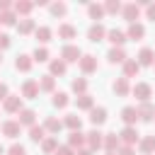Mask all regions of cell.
<instances>
[{
	"mask_svg": "<svg viewBox=\"0 0 155 155\" xmlns=\"http://www.w3.org/2000/svg\"><path fill=\"white\" fill-rule=\"evenodd\" d=\"M75 107L80 109V111H90L92 107H94V97L87 92V94H80V97H75Z\"/></svg>",
	"mask_w": 155,
	"mask_h": 155,
	"instance_id": "31",
	"label": "cell"
},
{
	"mask_svg": "<svg viewBox=\"0 0 155 155\" xmlns=\"http://www.w3.org/2000/svg\"><path fill=\"white\" fill-rule=\"evenodd\" d=\"M53 155H75V150H73V148H70V145H58V148H56V153H53Z\"/></svg>",
	"mask_w": 155,
	"mask_h": 155,
	"instance_id": "44",
	"label": "cell"
},
{
	"mask_svg": "<svg viewBox=\"0 0 155 155\" xmlns=\"http://www.w3.org/2000/svg\"><path fill=\"white\" fill-rule=\"evenodd\" d=\"M80 56H82V51H80L78 44H65L61 48V61H65V63H78Z\"/></svg>",
	"mask_w": 155,
	"mask_h": 155,
	"instance_id": "3",
	"label": "cell"
},
{
	"mask_svg": "<svg viewBox=\"0 0 155 155\" xmlns=\"http://www.w3.org/2000/svg\"><path fill=\"white\" fill-rule=\"evenodd\" d=\"M136 109H138V121H153V116H155V107H153L150 102H140Z\"/></svg>",
	"mask_w": 155,
	"mask_h": 155,
	"instance_id": "20",
	"label": "cell"
},
{
	"mask_svg": "<svg viewBox=\"0 0 155 155\" xmlns=\"http://www.w3.org/2000/svg\"><path fill=\"white\" fill-rule=\"evenodd\" d=\"M41 126H44V131H46V133H53V136H58V133L63 131V121H61V119H56V116H46Z\"/></svg>",
	"mask_w": 155,
	"mask_h": 155,
	"instance_id": "16",
	"label": "cell"
},
{
	"mask_svg": "<svg viewBox=\"0 0 155 155\" xmlns=\"http://www.w3.org/2000/svg\"><path fill=\"white\" fill-rule=\"evenodd\" d=\"M36 29V22L31 19V17H22L19 22H17V31L22 34V36H27V34H31Z\"/></svg>",
	"mask_w": 155,
	"mask_h": 155,
	"instance_id": "28",
	"label": "cell"
},
{
	"mask_svg": "<svg viewBox=\"0 0 155 155\" xmlns=\"http://www.w3.org/2000/svg\"><path fill=\"white\" fill-rule=\"evenodd\" d=\"M111 92H114L116 97H128V94H131V82L121 75V78H116V80L111 82Z\"/></svg>",
	"mask_w": 155,
	"mask_h": 155,
	"instance_id": "9",
	"label": "cell"
},
{
	"mask_svg": "<svg viewBox=\"0 0 155 155\" xmlns=\"http://www.w3.org/2000/svg\"><path fill=\"white\" fill-rule=\"evenodd\" d=\"M78 68H80L85 75H92V73H97V68H99V63H97V56H92V53H82V56H80V61H78Z\"/></svg>",
	"mask_w": 155,
	"mask_h": 155,
	"instance_id": "2",
	"label": "cell"
},
{
	"mask_svg": "<svg viewBox=\"0 0 155 155\" xmlns=\"http://www.w3.org/2000/svg\"><path fill=\"white\" fill-rule=\"evenodd\" d=\"M104 121H107V109H104V107H92V109H90V124L97 128V126H102Z\"/></svg>",
	"mask_w": 155,
	"mask_h": 155,
	"instance_id": "21",
	"label": "cell"
},
{
	"mask_svg": "<svg viewBox=\"0 0 155 155\" xmlns=\"http://www.w3.org/2000/svg\"><path fill=\"white\" fill-rule=\"evenodd\" d=\"M51 104H53L56 109H65V107L70 104V97H68V92H53V99H51Z\"/></svg>",
	"mask_w": 155,
	"mask_h": 155,
	"instance_id": "36",
	"label": "cell"
},
{
	"mask_svg": "<svg viewBox=\"0 0 155 155\" xmlns=\"http://www.w3.org/2000/svg\"><path fill=\"white\" fill-rule=\"evenodd\" d=\"M126 58H128V56H126V51H124V48H119V46H111V48L107 51V61H109L111 65H116V63L121 65Z\"/></svg>",
	"mask_w": 155,
	"mask_h": 155,
	"instance_id": "18",
	"label": "cell"
},
{
	"mask_svg": "<svg viewBox=\"0 0 155 155\" xmlns=\"http://www.w3.org/2000/svg\"><path fill=\"white\" fill-rule=\"evenodd\" d=\"M46 138V131H44V126L41 124H34V126H29V140H34V143H41Z\"/></svg>",
	"mask_w": 155,
	"mask_h": 155,
	"instance_id": "37",
	"label": "cell"
},
{
	"mask_svg": "<svg viewBox=\"0 0 155 155\" xmlns=\"http://www.w3.org/2000/svg\"><path fill=\"white\" fill-rule=\"evenodd\" d=\"M48 58H51V53H48L46 46H36L34 53H31V61H34V63H46Z\"/></svg>",
	"mask_w": 155,
	"mask_h": 155,
	"instance_id": "38",
	"label": "cell"
},
{
	"mask_svg": "<svg viewBox=\"0 0 155 155\" xmlns=\"http://www.w3.org/2000/svg\"><path fill=\"white\" fill-rule=\"evenodd\" d=\"M121 121L126 126H136L138 124V109L136 107H124L121 109Z\"/></svg>",
	"mask_w": 155,
	"mask_h": 155,
	"instance_id": "25",
	"label": "cell"
},
{
	"mask_svg": "<svg viewBox=\"0 0 155 155\" xmlns=\"http://www.w3.org/2000/svg\"><path fill=\"white\" fill-rule=\"evenodd\" d=\"M153 68H155V63H153Z\"/></svg>",
	"mask_w": 155,
	"mask_h": 155,
	"instance_id": "54",
	"label": "cell"
},
{
	"mask_svg": "<svg viewBox=\"0 0 155 155\" xmlns=\"http://www.w3.org/2000/svg\"><path fill=\"white\" fill-rule=\"evenodd\" d=\"M0 128H2V136H5V138H12V140L22 133V126L17 124V119H7V121H2Z\"/></svg>",
	"mask_w": 155,
	"mask_h": 155,
	"instance_id": "10",
	"label": "cell"
},
{
	"mask_svg": "<svg viewBox=\"0 0 155 155\" xmlns=\"http://www.w3.org/2000/svg\"><path fill=\"white\" fill-rule=\"evenodd\" d=\"M143 36H145V27H143L140 22L128 24V29H126V39H131V41H140Z\"/></svg>",
	"mask_w": 155,
	"mask_h": 155,
	"instance_id": "17",
	"label": "cell"
},
{
	"mask_svg": "<svg viewBox=\"0 0 155 155\" xmlns=\"http://www.w3.org/2000/svg\"><path fill=\"white\" fill-rule=\"evenodd\" d=\"M63 126L70 128V131H80V128H82V119H80L78 114H65V116H63Z\"/></svg>",
	"mask_w": 155,
	"mask_h": 155,
	"instance_id": "32",
	"label": "cell"
},
{
	"mask_svg": "<svg viewBox=\"0 0 155 155\" xmlns=\"http://www.w3.org/2000/svg\"><path fill=\"white\" fill-rule=\"evenodd\" d=\"M102 140H104V133H102L99 128H92V131L85 133V145H87V150H92V153L102 148Z\"/></svg>",
	"mask_w": 155,
	"mask_h": 155,
	"instance_id": "4",
	"label": "cell"
},
{
	"mask_svg": "<svg viewBox=\"0 0 155 155\" xmlns=\"http://www.w3.org/2000/svg\"><path fill=\"white\" fill-rule=\"evenodd\" d=\"M56 148H58V138H56V136H46V138L41 140V153H44V155H53Z\"/></svg>",
	"mask_w": 155,
	"mask_h": 155,
	"instance_id": "33",
	"label": "cell"
},
{
	"mask_svg": "<svg viewBox=\"0 0 155 155\" xmlns=\"http://www.w3.org/2000/svg\"><path fill=\"white\" fill-rule=\"evenodd\" d=\"M70 90L80 97V94H87V80L85 78H75L73 82H70Z\"/></svg>",
	"mask_w": 155,
	"mask_h": 155,
	"instance_id": "39",
	"label": "cell"
},
{
	"mask_svg": "<svg viewBox=\"0 0 155 155\" xmlns=\"http://www.w3.org/2000/svg\"><path fill=\"white\" fill-rule=\"evenodd\" d=\"M10 94V90H7V85L5 82H0V102H5V97Z\"/></svg>",
	"mask_w": 155,
	"mask_h": 155,
	"instance_id": "49",
	"label": "cell"
},
{
	"mask_svg": "<svg viewBox=\"0 0 155 155\" xmlns=\"http://www.w3.org/2000/svg\"><path fill=\"white\" fill-rule=\"evenodd\" d=\"M102 148H104L107 153H116V150L121 148V140H119V136H116V133H104Z\"/></svg>",
	"mask_w": 155,
	"mask_h": 155,
	"instance_id": "23",
	"label": "cell"
},
{
	"mask_svg": "<svg viewBox=\"0 0 155 155\" xmlns=\"http://www.w3.org/2000/svg\"><path fill=\"white\" fill-rule=\"evenodd\" d=\"M31 10H34V2L31 0H17V2H12V12L17 17H29Z\"/></svg>",
	"mask_w": 155,
	"mask_h": 155,
	"instance_id": "12",
	"label": "cell"
},
{
	"mask_svg": "<svg viewBox=\"0 0 155 155\" xmlns=\"http://www.w3.org/2000/svg\"><path fill=\"white\" fill-rule=\"evenodd\" d=\"M116 136H119L121 145H131V148H133V145H138V140H140V133L136 131V126H124Z\"/></svg>",
	"mask_w": 155,
	"mask_h": 155,
	"instance_id": "1",
	"label": "cell"
},
{
	"mask_svg": "<svg viewBox=\"0 0 155 155\" xmlns=\"http://www.w3.org/2000/svg\"><path fill=\"white\" fill-rule=\"evenodd\" d=\"M116 155H136V148H131V145H121V148L116 150Z\"/></svg>",
	"mask_w": 155,
	"mask_h": 155,
	"instance_id": "47",
	"label": "cell"
},
{
	"mask_svg": "<svg viewBox=\"0 0 155 155\" xmlns=\"http://www.w3.org/2000/svg\"><path fill=\"white\" fill-rule=\"evenodd\" d=\"M131 94H133L138 102H150V97H153V87H150L148 82H136V85L131 87Z\"/></svg>",
	"mask_w": 155,
	"mask_h": 155,
	"instance_id": "5",
	"label": "cell"
},
{
	"mask_svg": "<svg viewBox=\"0 0 155 155\" xmlns=\"http://www.w3.org/2000/svg\"><path fill=\"white\" fill-rule=\"evenodd\" d=\"M87 15H90V19L99 22V19L104 17V5H99V2H90V5H87Z\"/></svg>",
	"mask_w": 155,
	"mask_h": 155,
	"instance_id": "34",
	"label": "cell"
},
{
	"mask_svg": "<svg viewBox=\"0 0 155 155\" xmlns=\"http://www.w3.org/2000/svg\"><path fill=\"white\" fill-rule=\"evenodd\" d=\"M58 36H61V39H75V36H78V29H75L73 24L63 22V24H58Z\"/></svg>",
	"mask_w": 155,
	"mask_h": 155,
	"instance_id": "35",
	"label": "cell"
},
{
	"mask_svg": "<svg viewBox=\"0 0 155 155\" xmlns=\"http://www.w3.org/2000/svg\"><path fill=\"white\" fill-rule=\"evenodd\" d=\"M0 155H5V148H2V143H0Z\"/></svg>",
	"mask_w": 155,
	"mask_h": 155,
	"instance_id": "51",
	"label": "cell"
},
{
	"mask_svg": "<svg viewBox=\"0 0 155 155\" xmlns=\"http://www.w3.org/2000/svg\"><path fill=\"white\" fill-rule=\"evenodd\" d=\"M87 39H90L92 44H99V41H104V39H107V29H104V24H102V22H94V24H90V29H87Z\"/></svg>",
	"mask_w": 155,
	"mask_h": 155,
	"instance_id": "6",
	"label": "cell"
},
{
	"mask_svg": "<svg viewBox=\"0 0 155 155\" xmlns=\"http://www.w3.org/2000/svg\"><path fill=\"white\" fill-rule=\"evenodd\" d=\"M17 19H19V17H17V15L12 12V10H10V12H2V15H0V24H5V27H17Z\"/></svg>",
	"mask_w": 155,
	"mask_h": 155,
	"instance_id": "42",
	"label": "cell"
},
{
	"mask_svg": "<svg viewBox=\"0 0 155 155\" xmlns=\"http://www.w3.org/2000/svg\"><path fill=\"white\" fill-rule=\"evenodd\" d=\"M48 10H51V15H53V17H65V15H68V5H65V2H61V0H58V2H51V5H48Z\"/></svg>",
	"mask_w": 155,
	"mask_h": 155,
	"instance_id": "40",
	"label": "cell"
},
{
	"mask_svg": "<svg viewBox=\"0 0 155 155\" xmlns=\"http://www.w3.org/2000/svg\"><path fill=\"white\" fill-rule=\"evenodd\" d=\"M75 155H92V150H87V148H80V150H75Z\"/></svg>",
	"mask_w": 155,
	"mask_h": 155,
	"instance_id": "50",
	"label": "cell"
},
{
	"mask_svg": "<svg viewBox=\"0 0 155 155\" xmlns=\"http://www.w3.org/2000/svg\"><path fill=\"white\" fill-rule=\"evenodd\" d=\"M153 121H155V116H153Z\"/></svg>",
	"mask_w": 155,
	"mask_h": 155,
	"instance_id": "55",
	"label": "cell"
},
{
	"mask_svg": "<svg viewBox=\"0 0 155 155\" xmlns=\"http://www.w3.org/2000/svg\"><path fill=\"white\" fill-rule=\"evenodd\" d=\"M10 44H12V39H10L7 34H0V51H5V48H10Z\"/></svg>",
	"mask_w": 155,
	"mask_h": 155,
	"instance_id": "45",
	"label": "cell"
},
{
	"mask_svg": "<svg viewBox=\"0 0 155 155\" xmlns=\"http://www.w3.org/2000/svg\"><path fill=\"white\" fill-rule=\"evenodd\" d=\"M2 109L7 111V114H19L24 107H22V97L19 94H7L5 97V102H2Z\"/></svg>",
	"mask_w": 155,
	"mask_h": 155,
	"instance_id": "7",
	"label": "cell"
},
{
	"mask_svg": "<svg viewBox=\"0 0 155 155\" xmlns=\"http://www.w3.org/2000/svg\"><path fill=\"white\" fill-rule=\"evenodd\" d=\"M10 7H12L10 0H0V15H2V12H10Z\"/></svg>",
	"mask_w": 155,
	"mask_h": 155,
	"instance_id": "48",
	"label": "cell"
},
{
	"mask_svg": "<svg viewBox=\"0 0 155 155\" xmlns=\"http://www.w3.org/2000/svg\"><path fill=\"white\" fill-rule=\"evenodd\" d=\"M121 68H124V78H126V80H128V78H136V75L140 73V65H138L136 58H126V61L121 63Z\"/></svg>",
	"mask_w": 155,
	"mask_h": 155,
	"instance_id": "19",
	"label": "cell"
},
{
	"mask_svg": "<svg viewBox=\"0 0 155 155\" xmlns=\"http://www.w3.org/2000/svg\"><path fill=\"white\" fill-rule=\"evenodd\" d=\"M36 82H39V92H53V90H56V78H53V75H48V73H46V75H41Z\"/></svg>",
	"mask_w": 155,
	"mask_h": 155,
	"instance_id": "30",
	"label": "cell"
},
{
	"mask_svg": "<svg viewBox=\"0 0 155 155\" xmlns=\"http://www.w3.org/2000/svg\"><path fill=\"white\" fill-rule=\"evenodd\" d=\"M5 153H7V155H27V148H24L22 143H12Z\"/></svg>",
	"mask_w": 155,
	"mask_h": 155,
	"instance_id": "43",
	"label": "cell"
},
{
	"mask_svg": "<svg viewBox=\"0 0 155 155\" xmlns=\"http://www.w3.org/2000/svg\"><path fill=\"white\" fill-rule=\"evenodd\" d=\"M136 61H138V65H140V68H148V65H153V63H155V51H153L150 46H143V48L138 51Z\"/></svg>",
	"mask_w": 155,
	"mask_h": 155,
	"instance_id": "11",
	"label": "cell"
},
{
	"mask_svg": "<svg viewBox=\"0 0 155 155\" xmlns=\"http://www.w3.org/2000/svg\"><path fill=\"white\" fill-rule=\"evenodd\" d=\"M121 17H124L128 24H133V22H138V17H140V7H138L136 2H126V5L121 7Z\"/></svg>",
	"mask_w": 155,
	"mask_h": 155,
	"instance_id": "8",
	"label": "cell"
},
{
	"mask_svg": "<svg viewBox=\"0 0 155 155\" xmlns=\"http://www.w3.org/2000/svg\"><path fill=\"white\" fill-rule=\"evenodd\" d=\"M121 7H124V5H121L119 0H107V2H104V15H119Z\"/></svg>",
	"mask_w": 155,
	"mask_h": 155,
	"instance_id": "41",
	"label": "cell"
},
{
	"mask_svg": "<svg viewBox=\"0 0 155 155\" xmlns=\"http://www.w3.org/2000/svg\"><path fill=\"white\" fill-rule=\"evenodd\" d=\"M107 39L111 41V46H119V48H124V44L128 41L126 39V31H121V29H107Z\"/></svg>",
	"mask_w": 155,
	"mask_h": 155,
	"instance_id": "15",
	"label": "cell"
},
{
	"mask_svg": "<svg viewBox=\"0 0 155 155\" xmlns=\"http://www.w3.org/2000/svg\"><path fill=\"white\" fill-rule=\"evenodd\" d=\"M31 65H34V61H31V56H29V53H19V56L15 58V68H17L19 73H29V70H31Z\"/></svg>",
	"mask_w": 155,
	"mask_h": 155,
	"instance_id": "24",
	"label": "cell"
},
{
	"mask_svg": "<svg viewBox=\"0 0 155 155\" xmlns=\"http://www.w3.org/2000/svg\"><path fill=\"white\" fill-rule=\"evenodd\" d=\"M138 150H140L143 155H153V153H155V133L140 136V140H138Z\"/></svg>",
	"mask_w": 155,
	"mask_h": 155,
	"instance_id": "14",
	"label": "cell"
},
{
	"mask_svg": "<svg viewBox=\"0 0 155 155\" xmlns=\"http://www.w3.org/2000/svg\"><path fill=\"white\" fill-rule=\"evenodd\" d=\"M65 70H68V63L65 61H61V58H53V61H48V75H65Z\"/></svg>",
	"mask_w": 155,
	"mask_h": 155,
	"instance_id": "26",
	"label": "cell"
},
{
	"mask_svg": "<svg viewBox=\"0 0 155 155\" xmlns=\"http://www.w3.org/2000/svg\"><path fill=\"white\" fill-rule=\"evenodd\" d=\"M68 145H70L73 150L85 148V133H82V131H70V133H68Z\"/></svg>",
	"mask_w": 155,
	"mask_h": 155,
	"instance_id": "27",
	"label": "cell"
},
{
	"mask_svg": "<svg viewBox=\"0 0 155 155\" xmlns=\"http://www.w3.org/2000/svg\"><path fill=\"white\" fill-rule=\"evenodd\" d=\"M39 97V82L36 80H24L22 82V99H36Z\"/></svg>",
	"mask_w": 155,
	"mask_h": 155,
	"instance_id": "13",
	"label": "cell"
},
{
	"mask_svg": "<svg viewBox=\"0 0 155 155\" xmlns=\"http://www.w3.org/2000/svg\"><path fill=\"white\" fill-rule=\"evenodd\" d=\"M17 124H19V126H27V128L34 126V124H36V111H34V109H22V111L17 114Z\"/></svg>",
	"mask_w": 155,
	"mask_h": 155,
	"instance_id": "22",
	"label": "cell"
},
{
	"mask_svg": "<svg viewBox=\"0 0 155 155\" xmlns=\"http://www.w3.org/2000/svg\"><path fill=\"white\" fill-rule=\"evenodd\" d=\"M0 65H2V51H0Z\"/></svg>",
	"mask_w": 155,
	"mask_h": 155,
	"instance_id": "52",
	"label": "cell"
},
{
	"mask_svg": "<svg viewBox=\"0 0 155 155\" xmlns=\"http://www.w3.org/2000/svg\"><path fill=\"white\" fill-rule=\"evenodd\" d=\"M34 36H36V41L44 46V44H48V41H51V36H53V29L41 24V27H36V29H34Z\"/></svg>",
	"mask_w": 155,
	"mask_h": 155,
	"instance_id": "29",
	"label": "cell"
},
{
	"mask_svg": "<svg viewBox=\"0 0 155 155\" xmlns=\"http://www.w3.org/2000/svg\"><path fill=\"white\" fill-rule=\"evenodd\" d=\"M107 155H116V153H107Z\"/></svg>",
	"mask_w": 155,
	"mask_h": 155,
	"instance_id": "53",
	"label": "cell"
},
{
	"mask_svg": "<svg viewBox=\"0 0 155 155\" xmlns=\"http://www.w3.org/2000/svg\"><path fill=\"white\" fill-rule=\"evenodd\" d=\"M145 17H148L150 22H155V2H150V5H145Z\"/></svg>",
	"mask_w": 155,
	"mask_h": 155,
	"instance_id": "46",
	"label": "cell"
}]
</instances>
